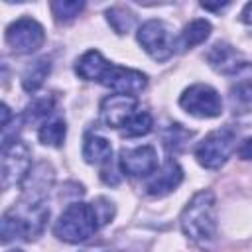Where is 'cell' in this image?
<instances>
[{"mask_svg":"<svg viewBox=\"0 0 252 252\" xmlns=\"http://www.w3.org/2000/svg\"><path fill=\"white\" fill-rule=\"evenodd\" d=\"M240 20L252 30V2H248L244 8H242V14H240Z\"/></svg>","mask_w":252,"mask_h":252,"instance_id":"4316f807","label":"cell"},{"mask_svg":"<svg viewBox=\"0 0 252 252\" xmlns=\"http://www.w3.org/2000/svg\"><path fill=\"white\" fill-rule=\"evenodd\" d=\"M118 167L128 177H148L158 171V152L154 146L144 144L136 148L120 150Z\"/></svg>","mask_w":252,"mask_h":252,"instance_id":"9c48e42d","label":"cell"},{"mask_svg":"<svg viewBox=\"0 0 252 252\" xmlns=\"http://www.w3.org/2000/svg\"><path fill=\"white\" fill-rule=\"evenodd\" d=\"M53 167L45 161L37 163L35 167H32V171L28 173L24 185V197H32V199H45V195L49 193L51 185H53Z\"/></svg>","mask_w":252,"mask_h":252,"instance_id":"5bb4252c","label":"cell"},{"mask_svg":"<svg viewBox=\"0 0 252 252\" xmlns=\"http://www.w3.org/2000/svg\"><path fill=\"white\" fill-rule=\"evenodd\" d=\"M53 106H55V100H53V96H39V98H33L28 106H26V110H24V120L26 122H32V124H35V122H45L47 120V116L53 112Z\"/></svg>","mask_w":252,"mask_h":252,"instance_id":"44dd1931","label":"cell"},{"mask_svg":"<svg viewBox=\"0 0 252 252\" xmlns=\"http://www.w3.org/2000/svg\"><path fill=\"white\" fill-rule=\"evenodd\" d=\"M100 85H104L106 89H110L118 94L136 96L138 93H142L148 87V77H146V73H142L138 69H130V67L110 63L106 67L102 79H100Z\"/></svg>","mask_w":252,"mask_h":252,"instance_id":"30bf717a","label":"cell"},{"mask_svg":"<svg viewBox=\"0 0 252 252\" xmlns=\"http://www.w3.org/2000/svg\"><path fill=\"white\" fill-rule=\"evenodd\" d=\"M207 61L215 71H219L222 75H238L246 67V61H244L242 53L236 51L230 43H224V41L215 43L207 51Z\"/></svg>","mask_w":252,"mask_h":252,"instance_id":"7c38bea8","label":"cell"},{"mask_svg":"<svg viewBox=\"0 0 252 252\" xmlns=\"http://www.w3.org/2000/svg\"><path fill=\"white\" fill-rule=\"evenodd\" d=\"M136 37L144 51L156 61H165L177 51V37H173L171 28L163 20L144 22L138 28Z\"/></svg>","mask_w":252,"mask_h":252,"instance_id":"5b68a950","label":"cell"},{"mask_svg":"<svg viewBox=\"0 0 252 252\" xmlns=\"http://www.w3.org/2000/svg\"><path fill=\"white\" fill-rule=\"evenodd\" d=\"M193 136L191 130H185L181 124H169L163 132H161V140L163 146L169 152H181L185 148V144L189 142V138Z\"/></svg>","mask_w":252,"mask_h":252,"instance_id":"cb8c5ba5","label":"cell"},{"mask_svg":"<svg viewBox=\"0 0 252 252\" xmlns=\"http://www.w3.org/2000/svg\"><path fill=\"white\" fill-rule=\"evenodd\" d=\"M230 96L232 100L242 102V104L252 102V67L250 65H246L238 73V79L230 85Z\"/></svg>","mask_w":252,"mask_h":252,"instance_id":"7402d4cb","label":"cell"},{"mask_svg":"<svg viewBox=\"0 0 252 252\" xmlns=\"http://www.w3.org/2000/svg\"><path fill=\"white\" fill-rule=\"evenodd\" d=\"M102 224L98 211L94 203L75 201L67 205V209L59 215V219L53 224V234L69 244H79L89 240Z\"/></svg>","mask_w":252,"mask_h":252,"instance_id":"3957f363","label":"cell"},{"mask_svg":"<svg viewBox=\"0 0 252 252\" xmlns=\"http://www.w3.org/2000/svg\"><path fill=\"white\" fill-rule=\"evenodd\" d=\"M65 134H67V124L63 118L55 116L45 120L39 130H37V138L43 146H51V148H59L65 142Z\"/></svg>","mask_w":252,"mask_h":252,"instance_id":"d6986e66","label":"cell"},{"mask_svg":"<svg viewBox=\"0 0 252 252\" xmlns=\"http://www.w3.org/2000/svg\"><path fill=\"white\" fill-rule=\"evenodd\" d=\"M108 65H110V61H106L100 51L89 49V51H85L77 59L75 73L81 79H85V81H96V83H100V79H102V75H104V71H106Z\"/></svg>","mask_w":252,"mask_h":252,"instance_id":"9a60e30c","label":"cell"},{"mask_svg":"<svg viewBox=\"0 0 252 252\" xmlns=\"http://www.w3.org/2000/svg\"><path fill=\"white\" fill-rule=\"evenodd\" d=\"M181 181H183V169L179 167V163L175 159H167L156 171V175L146 183V193L152 197H163V195L175 191Z\"/></svg>","mask_w":252,"mask_h":252,"instance_id":"4fadbf2b","label":"cell"},{"mask_svg":"<svg viewBox=\"0 0 252 252\" xmlns=\"http://www.w3.org/2000/svg\"><path fill=\"white\" fill-rule=\"evenodd\" d=\"M236 154H238V158H240V159H252V138L244 140V142L238 146Z\"/></svg>","mask_w":252,"mask_h":252,"instance_id":"484cf974","label":"cell"},{"mask_svg":"<svg viewBox=\"0 0 252 252\" xmlns=\"http://www.w3.org/2000/svg\"><path fill=\"white\" fill-rule=\"evenodd\" d=\"M211 22L205 20V18H197L193 22H189L183 32L177 35V49L179 51H187L199 43H203L209 35H211Z\"/></svg>","mask_w":252,"mask_h":252,"instance_id":"e0dca14e","label":"cell"},{"mask_svg":"<svg viewBox=\"0 0 252 252\" xmlns=\"http://www.w3.org/2000/svg\"><path fill=\"white\" fill-rule=\"evenodd\" d=\"M43 41H45L43 26L30 16L18 18L6 28V43L16 53H22V55L33 53L43 45Z\"/></svg>","mask_w":252,"mask_h":252,"instance_id":"ba28073f","label":"cell"},{"mask_svg":"<svg viewBox=\"0 0 252 252\" xmlns=\"http://www.w3.org/2000/svg\"><path fill=\"white\" fill-rule=\"evenodd\" d=\"M138 98L132 94H108L100 100V120L108 128H124L138 112Z\"/></svg>","mask_w":252,"mask_h":252,"instance_id":"8fae6325","label":"cell"},{"mask_svg":"<svg viewBox=\"0 0 252 252\" xmlns=\"http://www.w3.org/2000/svg\"><path fill=\"white\" fill-rule=\"evenodd\" d=\"M104 16H106V22L110 24V28H112L118 35L128 33V32L134 28V24H136V16H134L128 8H122V6H112V8H108V10L104 12Z\"/></svg>","mask_w":252,"mask_h":252,"instance_id":"ffe728a7","label":"cell"},{"mask_svg":"<svg viewBox=\"0 0 252 252\" xmlns=\"http://www.w3.org/2000/svg\"><path fill=\"white\" fill-rule=\"evenodd\" d=\"M8 252H24V250H18V248H16V250H8Z\"/></svg>","mask_w":252,"mask_h":252,"instance_id":"f1b7e54d","label":"cell"},{"mask_svg":"<svg viewBox=\"0 0 252 252\" xmlns=\"http://www.w3.org/2000/svg\"><path fill=\"white\" fill-rule=\"evenodd\" d=\"M49 71H51V61L47 57H39L33 63H30L24 69V75H22V87H24V91L35 93L45 83Z\"/></svg>","mask_w":252,"mask_h":252,"instance_id":"ac0fdd59","label":"cell"},{"mask_svg":"<svg viewBox=\"0 0 252 252\" xmlns=\"http://www.w3.org/2000/svg\"><path fill=\"white\" fill-rule=\"evenodd\" d=\"M85 8L83 0H55L51 2V12L57 22H71L75 20Z\"/></svg>","mask_w":252,"mask_h":252,"instance_id":"d4e9b609","label":"cell"},{"mask_svg":"<svg viewBox=\"0 0 252 252\" xmlns=\"http://www.w3.org/2000/svg\"><path fill=\"white\" fill-rule=\"evenodd\" d=\"M32 171V152L26 142L14 140L2 146V187H18Z\"/></svg>","mask_w":252,"mask_h":252,"instance_id":"52a82bcc","label":"cell"},{"mask_svg":"<svg viewBox=\"0 0 252 252\" xmlns=\"http://www.w3.org/2000/svg\"><path fill=\"white\" fill-rule=\"evenodd\" d=\"M236 146V134L230 128H219L207 134L195 146V158L205 169H219L226 163Z\"/></svg>","mask_w":252,"mask_h":252,"instance_id":"277c9868","label":"cell"},{"mask_svg":"<svg viewBox=\"0 0 252 252\" xmlns=\"http://www.w3.org/2000/svg\"><path fill=\"white\" fill-rule=\"evenodd\" d=\"M201 6L205 10H220V8H226L228 2H220V4H209V2H201Z\"/></svg>","mask_w":252,"mask_h":252,"instance_id":"83f0119b","label":"cell"},{"mask_svg":"<svg viewBox=\"0 0 252 252\" xmlns=\"http://www.w3.org/2000/svg\"><path fill=\"white\" fill-rule=\"evenodd\" d=\"M179 106L197 118H217L222 114V98L219 91L205 83L187 87L179 96Z\"/></svg>","mask_w":252,"mask_h":252,"instance_id":"8992f818","label":"cell"},{"mask_svg":"<svg viewBox=\"0 0 252 252\" xmlns=\"http://www.w3.org/2000/svg\"><path fill=\"white\" fill-rule=\"evenodd\" d=\"M83 158L93 165H106L112 159V144L98 134L89 132L83 142Z\"/></svg>","mask_w":252,"mask_h":252,"instance_id":"2e32d148","label":"cell"},{"mask_svg":"<svg viewBox=\"0 0 252 252\" xmlns=\"http://www.w3.org/2000/svg\"><path fill=\"white\" fill-rule=\"evenodd\" d=\"M179 226L195 246L209 250L217 236L215 193L209 189L195 193L179 215Z\"/></svg>","mask_w":252,"mask_h":252,"instance_id":"7a4b0ae2","label":"cell"},{"mask_svg":"<svg viewBox=\"0 0 252 252\" xmlns=\"http://www.w3.org/2000/svg\"><path fill=\"white\" fill-rule=\"evenodd\" d=\"M154 128V118L148 110H138L130 122L122 128V136L124 138H140V136H146L150 134Z\"/></svg>","mask_w":252,"mask_h":252,"instance_id":"603a6c76","label":"cell"},{"mask_svg":"<svg viewBox=\"0 0 252 252\" xmlns=\"http://www.w3.org/2000/svg\"><path fill=\"white\" fill-rule=\"evenodd\" d=\"M47 220H49V207L45 205V199L22 197L2 215L0 220L2 242L8 244L12 240H24V242L37 240L43 234Z\"/></svg>","mask_w":252,"mask_h":252,"instance_id":"6da1fadb","label":"cell"}]
</instances>
